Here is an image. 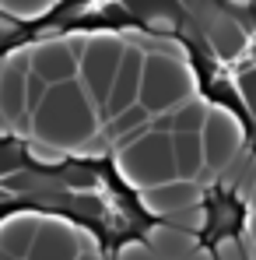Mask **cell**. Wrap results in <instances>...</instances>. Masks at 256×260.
<instances>
[{"label":"cell","instance_id":"obj_2","mask_svg":"<svg viewBox=\"0 0 256 260\" xmlns=\"http://www.w3.org/2000/svg\"><path fill=\"white\" fill-rule=\"evenodd\" d=\"M14 215L60 218L88 232L105 260L130 243H148L158 229L113 158H46L28 141L0 134V225Z\"/></svg>","mask_w":256,"mask_h":260},{"label":"cell","instance_id":"obj_3","mask_svg":"<svg viewBox=\"0 0 256 260\" xmlns=\"http://www.w3.org/2000/svg\"><path fill=\"white\" fill-rule=\"evenodd\" d=\"M200 250L207 260H249L246 243V204L225 179L211 183L200 197Z\"/></svg>","mask_w":256,"mask_h":260},{"label":"cell","instance_id":"obj_4","mask_svg":"<svg viewBox=\"0 0 256 260\" xmlns=\"http://www.w3.org/2000/svg\"><path fill=\"white\" fill-rule=\"evenodd\" d=\"M32 43H35L32 39V18H18V14L0 7V60Z\"/></svg>","mask_w":256,"mask_h":260},{"label":"cell","instance_id":"obj_1","mask_svg":"<svg viewBox=\"0 0 256 260\" xmlns=\"http://www.w3.org/2000/svg\"><path fill=\"white\" fill-rule=\"evenodd\" d=\"M140 32L175 43L204 99L225 109L256 155V0H56L32 18V39Z\"/></svg>","mask_w":256,"mask_h":260}]
</instances>
